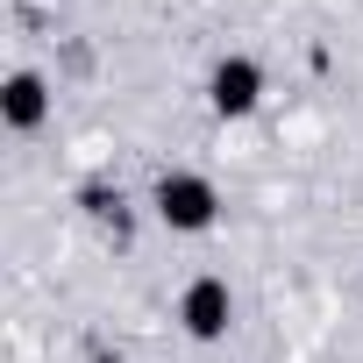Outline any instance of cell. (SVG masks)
<instances>
[{
	"label": "cell",
	"mask_w": 363,
	"mask_h": 363,
	"mask_svg": "<svg viewBox=\"0 0 363 363\" xmlns=\"http://www.w3.org/2000/svg\"><path fill=\"white\" fill-rule=\"evenodd\" d=\"M207 100H214V114H228V121L257 114V100H264V65H257V57H221L214 79H207Z\"/></svg>",
	"instance_id": "2"
},
{
	"label": "cell",
	"mask_w": 363,
	"mask_h": 363,
	"mask_svg": "<svg viewBox=\"0 0 363 363\" xmlns=\"http://www.w3.org/2000/svg\"><path fill=\"white\" fill-rule=\"evenodd\" d=\"M214 214H221L214 178H200V171H164V178H157V221H164V228L200 235V228H214Z\"/></svg>",
	"instance_id": "1"
},
{
	"label": "cell",
	"mask_w": 363,
	"mask_h": 363,
	"mask_svg": "<svg viewBox=\"0 0 363 363\" xmlns=\"http://www.w3.org/2000/svg\"><path fill=\"white\" fill-rule=\"evenodd\" d=\"M0 107H8V128H36V121H43V107H50V100H43V79H36V72H15V79H8V100H0Z\"/></svg>",
	"instance_id": "4"
},
{
	"label": "cell",
	"mask_w": 363,
	"mask_h": 363,
	"mask_svg": "<svg viewBox=\"0 0 363 363\" xmlns=\"http://www.w3.org/2000/svg\"><path fill=\"white\" fill-rule=\"evenodd\" d=\"M178 320H186L193 342H221L228 335V285L221 278H193L186 299H178Z\"/></svg>",
	"instance_id": "3"
}]
</instances>
